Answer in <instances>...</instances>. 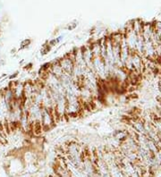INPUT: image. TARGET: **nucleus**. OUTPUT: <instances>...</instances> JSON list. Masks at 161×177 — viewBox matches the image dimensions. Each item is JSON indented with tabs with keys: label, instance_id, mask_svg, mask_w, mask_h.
Instances as JSON below:
<instances>
[{
	"label": "nucleus",
	"instance_id": "1a4fd4ad",
	"mask_svg": "<svg viewBox=\"0 0 161 177\" xmlns=\"http://www.w3.org/2000/svg\"><path fill=\"white\" fill-rule=\"evenodd\" d=\"M8 77V75L7 74V73H3L1 76H0V82H2L4 79H6V78H7Z\"/></svg>",
	"mask_w": 161,
	"mask_h": 177
},
{
	"label": "nucleus",
	"instance_id": "f03ea898",
	"mask_svg": "<svg viewBox=\"0 0 161 177\" xmlns=\"http://www.w3.org/2000/svg\"><path fill=\"white\" fill-rule=\"evenodd\" d=\"M58 61H59V64L61 66L63 72L65 73H67V74L72 75L73 74L74 66V60L72 59V57L70 56L69 54L65 55L64 56H62L61 58L58 59Z\"/></svg>",
	"mask_w": 161,
	"mask_h": 177
},
{
	"label": "nucleus",
	"instance_id": "7ed1b4c3",
	"mask_svg": "<svg viewBox=\"0 0 161 177\" xmlns=\"http://www.w3.org/2000/svg\"><path fill=\"white\" fill-rule=\"evenodd\" d=\"M32 43V40L31 39H24L21 41L20 43V47L18 48V52L19 51H22V50H25L27 49L28 47H30V46Z\"/></svg>",
	"mask_w": 161,
	"mask_h": 177
},
{
	"label": "nucleus",
	"instance_id": "423d86ee",
	"mask_svg": "<svg viewBox=\"0 0 161 177\" xmlns=\"http://www.w3.org/2000/svg\"><path fill=\"white\" fill-rule=\"evenodd\" d=\"M32 69H33V64L31 62H29L23 65V70L27 73H30Z\"/></svg>",
	"mask_w": 161,
	"mask_h": 177
},
{
	"label": "nucleus",
	"instance_id": "9b49d317",
	"mask_svg": "<svg viewBox=\"0 0 161 177\" xmlns=\"http://www.w3.org/2000/svg\"><path fill=\"white\" fill-rule=\"evenodd\" d=\"M24 63H25V60H24V59H22L21 61L19 62V64H20V65H23Z\"/></svg>",
	"mask_w": 161,
	"mask_h": 177
},
{
	"label": "nucleus",
	"instance_id": "6e6552de",
	"mask_svg": "<svg viewBox=\"0 0 161 177\" xmlns=\"http://www.w3.org/2000/svg\"><path fill=\"white\" fill-rule=\"evenodd\" d=\"M76 27H77V23L76 22H74V23H69L65 29H66L67 31H73V30H74Z\"/></svg>",
	"mask_w": 161,
	"mask_h": 177
},
{
	"label": "nucleus",
	"instance_id": "0eeeda50",
	"mask_svg": "<svg viewBox=\"0 0 161 177\" xmlns=\"http://www.w3.org/2000/svg\"><path fill=\"white\" fill-rule=\"evenodd\" d=\"M47 44L53 48L54 46H56L59 43H58V41L56 40V39L55 38V39H51L50 40H48V41H47Z\"/></svg>",
	"mask_w": 161,
	"mask_h": 177
},
{
	"label": "nucleus",
	"instance_id": "20e7f679",
	"mask_svg": "<svg viewBox=\"0 0 161 177\" xmlns=\"http://www.w3.org/2000/svg\"><path fill=\"white\" fill-rule=\"evenodd\" d=\"M51 50H52V47L47 44V41L46 43L43 44L42 46H41V48H40V50H39V54H40L41 56H44V55L48 54Z\"/></svg>",
	"mask_w": 161,
	"mask_h": 177
},
{
	"label": "nucleus",
	"instance_id": "f257e3e1",
	"mask_svg": "<svg viewBox=\"0 0 161 177\" xmlns=\"http://www.w3.org/2000/svg\"><path fill=\"white\" fill-rule=\"evenodd\" d=\"M40 123L42 126L43 131H49L56 126V122L54 120V116L52 112L45 108L41 109V118Z\"/></svg>",
	"mask_w": 161,
	"mask_h": 177
},
{
	"label": "nucleus",
	"instance_id": "9d476101",
	"mask_svg": "<svg viewBox=\"0 0 161 177\" xmlns=\"http://www.w3.org/2000/svg\"><path fill=\"white\" fill-rule=\"evenodd\" d=\"M5 64H6V61H5L3 58H1V57H0V67H1V66H3V65H5Z\"/></svg>",
	"mask_w": 161,
	"mask_h": 177
},
{
	"label": "nucleus",
	"instance_id": "39448f33",
	"mask_svg": "<svg viewBox=\"0 0 161 177\" xmlns=\"http://www.w3.org/2000/svg\"><path fill=\"white\" fill-rule=\"evenodd\" d=\"M19 75H20V72H19V71H16L15 73H13L9 74V75H8L7 79L9 80V81H16V79L19 77Z\"/></svg>",
	"mask_w": 161,
	"mask_h": 177
}]
</instances>
